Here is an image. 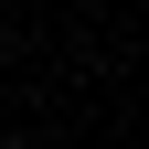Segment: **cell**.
Wrapping results in <instances>:
<instances>
[{
	"label": "cell",
	"instance_id": "1",
	"mask_svg": "<svg viewBox=\"0 0 149 149\" xmlns=\"http://www.w3.org/2000/svg\"><path fill=\"white\" fill-rule=\"evenodd\" d=\"M0 149H22V139H0Z\"/></svg>",
	"mask_w": 149,
	"mask_h": 149
}]
</instances>
